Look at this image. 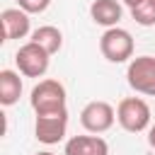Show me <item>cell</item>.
I'll use <instances>...</instances> for the list:
<instances>
[{
  "label": "cell",
  "mask_w": 155,
  "mask_h": 155,
  "mask_svg": "<svg viewBox=\"0 0 155 155\" xmlns=\"http://www.w3.org/2000/svg\"><path fill=\"white\" fill-rule=\"evenodd\" d=\"M116 121L128 133H140L150 126V107L140 97H126L116 107Z\"/></svg>",
  "instance_id": "obj_1"
},
{
  "label": "cell",
  "mask_w": 155,
  "mask_h": 155,
  "mask_svg": "<svg viewBox=\"0 0 155 155\" xmlns=\"http://www.w3.org/2000/svg\"><path fill=\"white\" fill-rule=\"evenodd\" d=\"M29 104L36 114H48V111H61L65 107V87L58 80H41L29 97Z\"/></svg>",
  "instance_id": "obj_2"
},
{
  "label": "cell",
  "mask_w": 155,
  "mask_h": 155,
  "mask_svg": "<svg viewBox=\"0 0 155 155\" xmlns=\"http://www.w3.org/2000/svg\"><path fill=\"white\" fill-rule=\"evenodd\" d=\"M99 51L109 63H126L133 58V36L121 27H109L99 39Z\"/></svg>",
  "instance_id": "obj_3"
},
{
  "label": "cell",
  "mask_w": 155,
  "mask_h": 155,
  "mask_svg": "<svg viewBox=\"0 0 155 155\" xmlns=\"http://www.w3.org/2000/svg\"><path fill=\"white\" fill-rule=\"evenodd\" d=\"M48 58H51V53L46 48H41L39 44H34L31 39L27 44H22L15 53L17 70L24 78H44L48 70Z\"/></svg>",
  "instance_id": "obj_4"
},
{
  "label": "cell",
  "mask_w": 155,
  "mask_h": 155,
  "mask_svg": "<svg viewBox=\"0 0 155 155\" xmlns=\"http://www.w3.org/2000/svg\"><path fill=\"white\" fill-rule=\"evenodd\" d=\"M126 82L138 94L155 97V56L131 58L128 70H126Z\"/></svg>",
  "instance_id": "obj_5"
},
{
  "label": "cell",
  "mask_w": 155,
  "mask_h": 155,
  "mask_svg": "<svg viewBox=\"0 0 155 155\" xmlns=\"http://www.w3.org/2000/svg\"><path fill=\"white\" fill-rule=\"evenodd\" d=\"M65 131H68V109L48 111V114H36L34 136H36L39 143L53 145V143L65 138Z\"/></svg>",
  "instance_id": "obj_6"
},
{
  "label": "cell",
  "mask_w": 155,
  "mask_h": 155,
  "mask_svg": "<svg viewBox=\"0 0 155 155\" xmlns=\"http://www.w3.org/2000/svg\"><path fill=\"white\" fill-rule=\"evenodd\" d=\"M116 121V111L109 102H102V99H94V102H87L80 111V124L85 131L90 133H104L114 126Z\"/></svg>",
  "instance_id": "obj_7"
},
{
  "label": "cell",
  "mask_w": 155,
  "mask_h": 155,
  "mask_svg": "<svg viewBox=\"0 0 155 155\" xmlns=\"http://www.w3.org/2000/svg\"><path fill=\"white\" fill-rule=\"evenodd\" d=\"M0 24H2V41L24 39L29 34V12H24L22 7H7L0 12Z\"/></svg>",
  "instance_id": "obj_8"
},
{
  "label": "cell",
  "mask_w": 155,
  "mask_h": 155,
  "mask_svg": "<svg viewBox=\"0 0 155 155\" xmlns=\"http://www.w3.org/2000/svg\"><path fill=\"white\" fill-rule=\"evenodd\" d=\"M63 155H109V145L102 136H73L65 143Z\"/></svg>",
  "instance_id": "obj_9"
},
{
  "label": "cell",
  "mask_w": 155,
  "mask_h": 155,
  "mask_svg": "<svg viewBox=\"0 0 155 155\" xmlns=\"http://www.w3.org/2000/svg\"><path fill=\"white\" fill-rule=\"evenodd\" d=\"M124 10H121V2L119 0H94L90 5V17L94 24L99 27H119V19H121Z\"/></svg>",
  "instance_id": "obj_10"
},
{
  "label": "cell",
  "mask_w": 155,
  "mask_h": 155,
  "mask_svg": "<svg viewBox=\"0 0 155 155\" xmlns=\"http://www.w3.org/2000/svg\"><path fill=\"white\" fill-rule=\"evenodd\" d=\"M22 97V78L15 70H0V104L12 107Z\"/></svg>",
  "instance_id": "obj_11"
},
{
  "label": "cell",
  "mask_w": 155,
  "mask_h": 155,
  "mask_svg": "<svg viewBox=\"0 0 155 155\" xmlns=\"http://www.w3.org/2000/svg\"><path fill=\"white\" fill-rule=\"evenodd\" d=\"M31 41L39 44L41 48H46V51L53 56V53H58L61 46H63V34H61L58 27H53V24H44V27H39V29L31 31Z\"/></svg>",
  "instance_id": "obj_12"
},
{
  "label": "cell",
  "mask_w": 155,
  "mask_h": 155,
  "mask_svg": "<svg viewBox=\"0 0 155 155\" xmlns=\"http://www.w3.org/2000/svg\"><path fill=\"white\" fill-rule=\"evenodd\" d=\"M131 17L140 27H155V0H140L136 7H131Z\"/></svg>",
  "instance_id": "obj_13"
},
{
  "label": "cell",
  "mask_w": 155,
  "mask_h": 155,
  "mask_svg": "<svg viewBox=\"0 0 155 155\" xmlns=\"http://www.w3.org/2000/svg\"><path fill=\"white\" fill-rule=\"evenodd\" d=\"M48 5H51V0H17V7H22L29 15H41Z\"/></svg>",
  "instance_id": "obj_14"
},
{
  "label": "cell",
  "mask_w": 155,
  "mask_h": 155,
  "mask_svg": "<svg viewBox=\"0 0 155 155\" xmlns=\"http://www.w3.org/2000/svg\"><path fill=\"white\" fill-rule=\"evenodd\" d=\"M148 143H150V148L155 150V126H150V131H148Z\"/></svg>",
  "instance_id": "obj_15"
},
{
  "label": "cell",
  "mask_w": 155,
  "mask_h": 155,
  "mask_svg": "<svg viewBox=\"0 0 155 155\" xmlns=\"http://www.w3.org/2000/svg\"><path fill=\"white\" fill-rule=\"evenodd\" d=\"M121 2H124V5H128V7H136L140 0H121Z\"/></svg>",
  "instance_id": "obj_16"
},
{
  "label": "cell",
  "mask_w": 155,
  "mask_h": 155,
  "mask_svg": "<svg viewBox=\"0 0 155 155\" xmlns=\"http://www.w3.org/2000/svg\"><path fill=\"white\" fill-rule=\"evenodd\" d=\"M36 155H56V153H51V150H41V153H36Z\"/></svg>",
  "instance_id": "obj_17"
}]
</instances>
